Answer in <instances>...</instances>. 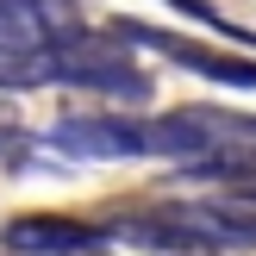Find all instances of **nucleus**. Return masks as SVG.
<instances>
[{"mask_svg":"<svg viewBox=\"0 0 256 256\" xmlns=\"http://www.w3.org/2000/svg\"><path fill=\"white\" fill-rule=\"evenodd\" d=\"M56 88H88V94H106V100H150V75L138 69L132 56H119V50H100L94 38H75L62 32L56 38Z\"/></svg>","mask_w":256,"mask_h":256,"instance_id":"nucleus-1","label":"nucleus"},{"mask_svg":"<svg viewBox=\"0 0 256 256\" xmlns=\"http://www.w3.org/2000/svg\"><path fill=\"white\" fill-rule=\"evenodd\" d=\"M6 256H94L106 250V225L100 219H62V212H25V219L0 225Z\"/></svg>","mask_w":256,"mask_h":256,"instance_id":"nucleus-2","label":"nucleus"},{"mask_svg":"<svg viewBox=\"0 0 256 256\" xmlns=\"http://www.w3.org/2000/svg\"><path fill=\"white\" fill-rule=\"evenodd\" d=\"M44 144L69 150V156H88V162L144 156V119H125V112H69V119L50 125Z\"/></svg>","mask_w":256,"mask_h":256,"instance_id":"nucleus-3","label":"nucleus"},{"mask_svg":"<svg viewBox=\"0 0 256 256\" xmlns=\"http://www.w3.org/2000/svg\"><path fill=\"white\" fill-rule=\"evenodd\" d=\"M225 150V125L206 106H182V112H156L144 119V156L162 162H206Z\"/></svg>","mask_w":256,"mask_h":256,"instance_id":"nucleus-4","label":"nucleus"},{"mask_svg":"<svg viewBox=\"0 0 256 256\" xmlns=\"http://www.w3.org/2000/svg\"><path fill=\"white\" fill-rule=\"evenodd\" d=\"M119 38L162 50V56H175L188 75H206V82H219V88H256V62L250 56H225V50L188 44V38H175V32H156V25H119Z\"/></svg>","mask_w":256,"mask_h":256,"instance_id":"nucleus-5","label":"nucleus"},{"mask_svg":"<svg viewBox=\"0 0 256 256\" xmlns=\"http://www.w3.org/2000/svg\"><path fill=\"white\" fill-rule=\"evenodd\" d=\"M175 12H188V19L194 25H206V32H219V38H232V44H256V32L250 25H238V19H225L219 6H212V0H169Z\"/></svg>","mask_w":256,"mask_h":256,"instance_id":"nucleus-6","label":"nucleus"},{"mask_svg":"<svg viewBox=\"0 0 256 256\" xmlns=\"http://www.w3.org/2000/svg\"><path fill=\"white\" fill-rule=\"evenodd\" d=\"M32 150H38V138H32V132H12V125H0V156H6V162H25Z\"/></svg>","mask_w":256,"mask_h":256,"instance_id":"nucleus-7","label":"nucleus"},{"mask_svg":"<svg viewBox=\"0 0 256 256\" xmlns=\"http://www.w3.org/2000/svg\"><path fill=\"white\" fill-rule=\"evenodd\" d=\"M94 256H106V250H94Z\"/></svg>","mask_w":256,"mask_h":256,"instance_id":"nucleus-8","label":"nucleus"}]
</instances>
